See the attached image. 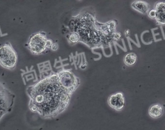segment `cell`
Here are the masks:
<instances>
[{
    "instance_id": "3957f363",
    "label": "cell",
    "mask_w": 165,
    "mask_h": 130,
    "mask_svg": "<svg viewBox=\"0 0 165 130\" xmlns=\"http://www.w3.org/2000/svg\"><path fill=\"white\" fill-rule=\"evenodd\" d=\"M47 38L46 34L43 32H38L31 37L28 46L32 52L36 55L41 54L46 50Z\"/></svg>"
},
{
    "instance_id": "4fadbf2b",
    "label": "cell",
    "mask_w": 165,
    "mask_h": 130,
    "mask_svg": "<svg viewBox=\"0 0 165 130\" xmlns=\"http://www.w3.org/2000/svg\"><path fill=\"white\" fill-rule=\"evenodd\" d=\"M52 45V42L51 40H47L46 42V47L47 48H51Z\"/></svg>"
},
{
    "instance_id": "7a4b0ae2",
    "label": "cell",
    "mask_w": 165,
    "mask_h": 130,
    "mask_svg": "<svg viewBox=\"0 0 165 130\" xmlns=\"http://www.w3.org/2000/svg\"><path fill=\"white\" fill-rule=\"evenodd\" d=\"M17 62V55L9 44L0 47V64L6 69H13Z\"/></svg>"
},
{
    "instance_id": "5b68a950",
    "label": "cell",
    "mask_w": 165,
    "mask_h": 130,
    "mask_svg": "<svg viewBox=\"0 0 165 130\" xmlns=\"http://www.w3.org/2000/svg\"><path fill=\"white\" fill-rule=\"evenodd\" d=\"M156 12V19L158 24L164 25L165 21V4L164 2H158L155 6Z\"/></svg>"
},
{
    "instance_id": "ba28073f",
    "label": "cell",
    "mask_w": 165,
    "mask_h": 130,
    "mask_svg": "<svg viewBox=\"0 0 165 130\" xmlns=\"http://www.w3.org/2000/svg\"><path fill=\"white\" fill-rule=\"evenodd\" d=\"M136 56L133 52L127 54L124 58V61L126 65L133 66L136 62Z\"/></svg>"
},
{
    "instance_id": "9c48e42d",
    "label": "cell",
    "mask_w": 165,
    "mask_h": 130,
    "mask_svg": "<svg viewBox=\"0 0 165 130\" xmlns=\"http://www.w3.org/2000/svg\"><path fill=\"white\" fill-rule=\"evenodd\" d=\"M68 40L70 43L72 44H75L78 42L79 41V35L77 33H75V32L71 33V34L69 35Z\"/></svg>"
},
{
    "instance_id": "5bb4252c",
    "label": "cell",
    "mask_w": 165,
    "mask_h": 130,
    "mask_svg": "<svg viewBox=\"0 0 165 130\" xmlns=\"http://www.w3.org/2000/svg\"><path fill=\"white\" fill-rule=\"evenodd\" d=\"M130 34V31L129 30H126V31H125V36H126L128 37L129 36V35Z\"/></svg>"
},
{
    "instance_id": "8992f818",
    "label": "cell",
    "mask_w": 165,
    "mask_h": 130,
    "mask_svg": "<svg viewBox=\"0 0 165 130\" xmlns=\"http://www.w3.org/2000/svg\"><path fill=\"white\" fill-rule=\"evenodd\" d=\"M132 8L137 11L145 14L149 10V5L147 2L143 1H136L132 3Z\"/></svg>"
},
{
    "instance_id": "52a82bcc",
    "label": "cell",
    "mask_w": 165,
    "mask_h": 130,
    "mask_svg": "<svg viewBox=\"0 0 165 130\" xmlns=\"http://www.w3.org/2000/svg\"><path fill=\"white\" fill-rule=\"evenodd\" d=\"M164 110L160 104H156L151 107L149 110V114L151 117L157 119L163 115Z\"/></svg>"
},
{
    "instance_id": "30bf717a",
    "label": "cell",
    "mask_w": 165,
    "mask_h": 130,
    "mask_svg": "<svg viewBox=\"0 0 165 130\" xmlns=\"http://www.w3.org/2000/svg\"><path fill=\"white\" fill-rule=\"evenodd\" d=\"M148 16L151 18H155L156 17V12L155 10H151L149 12Z\"/></svg>"
},
{
    "instance_id": "7c38bea8",
    "label": "cell",
    "mask_w": 165,
    "mask_h": 130,
    "mask_svg": "<svg viewBox=\"0 0 165 130\" xmlns=\"http://www.w3.org/2000/svg\"><path fill=\"white\" fill-rule=\"evenodd\" d=\"M113 38L116 40H120L121 38V35L119 32L114 33L113 35Z\"/></svg>"
},
{
    "instance_id": "6da1fadb",
    "label": "cell",
    "mask_w": 165,
    "mask_h": 130,
    "mask_svg": "<svg viewBox=\"0 0 165 130\" xmlns=\"http://www.w3.org/2000/svg\"><path fill=\"white\" fill-rule=\"evenodd\" d=\"M54 77L42 80L30 91L29 107L44 119L55 117L63 110L67 97Z\"/></svg>"
},
{
    "instance_id": "8fae6325",
    "label": "cell",
    "mask_w": 165,
    "mask_h": 130,
    "mask_svg": "<svg viewBox=\"0 0 165 130\" xmlns=\"http://www.w3.org/2000/svg\"><path fill=\"white\" fill-rule=\"evenodd\" d=\"M51 49H52V50L56 51L58 49V45L57 43H52V45L51 46Z\"/></svg>"
},
{
    "instance_id": "277c9868",
    "label": "cell",
    "mask_w": 165,
    "mask_h": 130,
    "mask_svg": "<svg viewBox=\"0 0 165 130\" xmlns=\"http://www.w3.org/2000/svg\"><path fill=\"white\" fill-rule=\"evenodd\" d=\"M108 103L112 108L116 110H122L125 104L123 94L121 92H117L111 95L109 97Z\"/></svg>"
}]
</instances>
